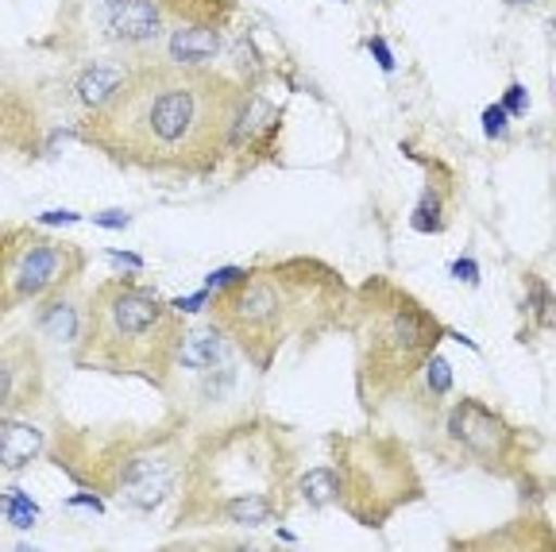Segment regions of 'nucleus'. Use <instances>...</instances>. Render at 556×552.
I'll list each match as a JSON object with an SVG mask.
<instances>
[{
  "mask_svg": "<svg viewBox=\"0 0 556 552\" xmlns=\"http://www.w3.org/2000/svg\"><path fill=\"white\" fill-rule=\"evenodd\" d=\"M371 47H375V54H379V59H382V70H391V66H394V62H391V51H387V47H382L379 39H375Z\"/></svg>",
  "mask_w": 556,
  "mask_h": 552,
  "instance_id": "b1692460",
  "label": "nucleus"
},
{
  "mask_svg": "<svg viewBox=\"0 0 556 552\" xmlns=\"http://www.w3.org/2000/svg\"><path fill=\"white\" fill-rule=\"evenodd\" d=\"M93 221L104 228H128V213H101V216H93Z\"/></svg>",
  "mask_w": 556,
  "mask_h": 552,
  "instance_id": "412c9836",
  "label": "nucleus"
},
{
  "mask_svg": "<svg viewBox=\"0 0 556 552\" xmlns=\"http://www.w3.org/2000/svg\"><path fill=\"white\" fill-rule=\"evenodd\" d=\"M39 452H43V432L35 429V425L20 422V417H0V464L9 467V472H20Z\"/></svg>",
  "mask_w": 556,
  "mask_h": 552,
  "instance_id": "f8f14e48",
  "label": "nucleus"
},
{
  "mask_svg": "<svg viewBox=\"0 0 556 552\" xmlns=\"http://www.w3.org/2000/svg\"><path fill=\"white\" fill-rule=\"evenodd\" d=\"M483 124H486V136H506V113L503 109H486Z\"/></svg>",
  "mask_w": 556,
  "mask_h": 552,
  "instance_id": "aec40b11",
  "label": "nucleus"
},
{
  "mask_svg": "<svg viewBox=\"0 0 556 552\" xmlns=\"http://www.w3.org/2000/svg\"><path fill=\"white\" fill-rule=\"evenodd\" d=\"M182 328L178 310L155 290L131 278H109L89 293L81 333L74 340L78 363L109 375L163 379L174 367Z\"/></svg>",
  "mask_w": 556,
  "mask_h": 552,
  "instance_id": "f03ea898",
  "label": "nucleus"
},
{
  "mask_svg": "<svg viewBox=\"0 0 556 552\" xmlns=\"http://www.w3.org/2000/svg\"><path fill=\"white\" fill-rule=\"evenodd\" d=\"M337 275L309 263L243 271L213 298V325L236 340L255 367H270L282 340L309 325L317 310L332 302Z\"/></svg>",
  "mask_w": 556,
  "mask_h": 552,
  "instance_id": "7ed1b4c3",
  "label": "nucleus"
},
{
  "mask_svg": "<svg viewBox=\"0 0 556 552\" xmlns=\"http://www.w3.org/2000/svg\"><path fill=\"white\" fill-rule=\"evenodd\" d=\"M305 499L309 502H329L340 494V484H337V472H329V467H317V472H309V479L302 484Z\"/></svg>",
  "mask_w": 556,
  "mask_h": 552,
  "instance_id": "dca6fc26",
  "label": "nucleus"
},
{
  "mask_svg": "<svg viewBox=\"0 0 556 552\" xmlns=\"http://www.w3.org/2000/svg\"><path fill=\"white\" fill-rule=\"evenodd\" d=\"M0 510H4L12 526H20V529L31 526L35 514H39V510H35V502L27 499V494H20V491H4V499H0Z\"/></svg>",
  "mask_w": 556,
  "mask_h": 552,
  "instance_id": "f3484780",
  "label": "nucleus"
},
{
  "mask_svg": "<svg viewBox=\"0 0 556 552\" xmlns=\"http://www.w3.org/2000/svg\"><path fill=\"white\" fill-rule=\"evenodd\" d=\"M506 109H510L514 116H521V113H526V93H521L518 86H510V97H506Z\"/></svg>",
  "mask_w": 556,
  "mask_h": 552,
  "instance_id": "4be33fe9",
  "label": "nucleus"
},
{
  "mask_svg": "<svg viewBox=\"0 0 556 552\" xmlns=\"http://www.w3.org/2000/svg\"><path fill=\"white\" fill-rule=\"evenodd\" d=\"M166 487H170V464H163V460H136V464H128L124 494L136 506H155L166 494Z\"/></svg>",
  "mask_w": 556,
  "mask_h": 552,
  "instance_id": "ddd939ff",
  "label": "nucleus"
},
{
  "mask_svg": "<svg viewBox=\"0 0 556 552\" xmlns=\"http://www.w3.org/2000/svg\"><path fill=\"white\" fill-rule=\"evenodd\" d=\"M74 286V283H70ZM70 286H62V290L47 293L39 305V328H43L51 340H78L81 333V317H86V310H78V302H74V293H70Z\"/></svg>",
  "mask_w": 556,
  "mask_h": 552,
  "instance_id": "9d476101",
  "label": "nucleus"
},
{
  "mask_svg": "<svg viewBox=\"0 0 556 552\" xmlns=\"http://www.w3.org/2000/svg\"><path fill=\"white\" fill-rule=\"evenodd\" d=\"M12 233H16V225H4V228H0V317H4V313H9V302H4V267H9Z\"/></svg>",
  "mask_w": 556,
  "mask_h": 552,
  "instance_id": "a211bd4d",
  "label": "nucleus"
},
{
  "mask_svg": "<svg viewBox=\"0 0 556 552\" xmlns=\"http://www.w3.org/2000/svg\"><path fill=\"white\" fill-rule=\"evenodd\" d=\"M510 4H526V0H510Z\"/></svg>",
  "mask_w": 556,
  "mask_h": 552,
  "instance_id": "393cba45",
  "label": "nucleus"
},
{
  "mask_svg": "<svg viewBox=\"0 0 556 552\" xmlns=\"http://www.w3.org/2000/svg\"><path fill=\"white\" fill-rule=\"evenodd\" d=\"M448 432L460 440V449L468 456H476L486 467H503L514 449V432L506 429V422L498 414H491L476 398H464L460 406L452 410Z\"/></svg>",
  "mask_w": 556,
  "mask_h": 552,
  "instance_id": "0eeeda50",
  "label": "nucleus"
},
{
  "mask_svg": "<svg viewBox=\"0 0 556 552\" xmlns=\"http://www.w3.org/2000/svg\"><path fill=\"white\" fill-rule=\"evenodd\" d=\"M240 109L243 89L217 70L151 62L124 74L78 136L121 166L201 174L236 136Z\"/></svg>",
  "mask_w": 556,
  "mask_h": 552,
  "instance_id": "f257e3e1",
  "label": "nucleus"
},
{
  "mask_svg": "<svg viewBox=\"0 0 556 552\" xmlns=\"http://www.w3.org/2000/svg\"><path fill=\"white\" fill-rule=\"evenodd\" d=\"M97 20H101L104 39L124 47L151 43L163 32V16H159L155 0H101Z\"/></svg>",
  "mask_w": 556,
  "mask_h": 552,
  "instance_id": "1a4fd4ad",
  "label": "nucleus"
},
{
  "mask_svg": "<svg viewBox=\"0 0 556 552\" xmlns=\"http://www.w3.org/2000/svg\"><path fill=\"white\" fill-rule=\"evenodd\" d=\"M43 394V360L27 337L0 340V417H16Z\"/></svg>",
  "mask_w": 556,
  "mask_h": 552,
  "instance_id": "6e6552de",
  "label": "nucleus"
},
{
  "mask_svg": "<svg viewBox=\"0 0 556 552\" xmlns=\"http://www.w3.org/2000/svg\"><path fill=\"white\" fill-rule=\"evenodd\" d=\"M121 78H124V70L93 66V74H86V78H81V86H78L81 101H86L89 109H97L101 101H109V97H113V89L121 86Z\"/></svg>",
  "mask_w": 556,
  "mask_h": 552,
  "instance_id": "2eb2a0df",
  "label": "nucleus"
},
{
  "mask_svg": "<svg viewBox=\"0 0 556 552\" xmlns=\"http://www.w3.org/2000/svg\"><path fill=\"white\" fill-rule=\"evenodd\" d=\"M220 352V328H182V340H178V355H174V367H213Z\"/></svg>",
  "mask_w": 556,
  "mask_h": 552,
  "instance_id": "4468645a",
  "label": "nucleus"
},
{
  "mask_svg": "<svg viewBox=\"0 0 556 552\" xmlns=\"http://www.w3.org/2000/svg\"><path fill=\"white\" fill-rule=\"evenodd\" d=\"M437 340H441L437 317L409 293L394 286L367 290L364 317H359V363L375 394L406 387L417 367H426V360L437 352Z\"/></svg>",
  "mask_w": 556,
  "mask_h": 552,
  "instance_id": "39448f33",
  "label": "nucleus"
},
{
  "mask_svg": "<svg viewBox=\"0 0 556 552\" xmlns=\"http://www.w3.org/2000/svg\"><path fill=\"white\" fill-rule=\"evenodd\" d=\"M81 267H86V255H81L78 243L16 225L9 248V267H4V302H9V313L27 302H43L47 293L70 286L81 275Z\"/></svg>",
  "mask_w": 556,
  "mask_h": 552,
  "instance_id": "423d86ee",
  "label": "nucleus"
},
{
  "mask_svg": "<svg viewBox=\"0 0 556 552\" xmlns=\"http://www.w3.org/2000/svg\"><path fill=\"white\" fill-rule=\"evenodd\" d=\"M426 367H429V387H433L437 390V394H444V390H448V363H444L441 360V355H429V360H426Z\"/></svg>",
  "mask_w": 556,
  "mask_h": 552,
  "instance_id": "6ab92c4d",
  "label": "nucleus"
},
{
  "mask_svg": "<svg viewBox=\"0 0 556 552\" xmlns=\"http://www.w3.org/2000/svg\"><path fill=\"white\" fill-rule=\"evenodd\" d=\"M47 225H59V221H66V225H74L78 221V213H43Z\"/></svg>",
  "mask_w": 556,
  "mask_h": 552,
  "instance_id": "5701e85b",
  "label": "nucleus"
},
{
  "mask_svg": "<svg viewBox=\"0 0 556 552\" xmlns=\"http://www.w3.org/2000/svg\"><path fill=\"white\" fill-rule=\"evenodd\" d=\"M278 467L275 444L260 432H236L208 460L193 467V510L228 526H267L278 514Z\"/></svg>",
  "mask_w": 556,
  "mask_h": 552,
  "instance_id": "20e7f679",
  "label": "nucleus"
},
{
  "mask_svg": "<svg viewBox=\"0 0 556 552\" xmlns=\"http://www.w3.org/2000/svg\"><path fill=\"white\" fill-rule=\"evenodd\" d=\"M220 51V27L213 24H178L170 32V59L178 66H201L217 59Z\"/></svg>",
  "mask_w": 556,
  "mask_h": 552,
  "instance_id": "9b49d317",
  "label": "nucleus"
}]
</instances>
